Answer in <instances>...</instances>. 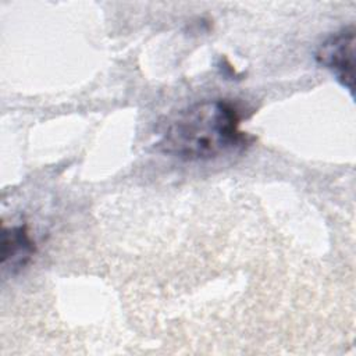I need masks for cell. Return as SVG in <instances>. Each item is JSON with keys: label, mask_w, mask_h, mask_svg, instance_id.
Instances as JSON below:
<instances>
[{"label": "cell", "mask_w": 356, "mask_h": 356, "mask_svg": "<svg viewBox=\"0 0 356 356\" xmlns=\"http://www.w3.org/2000/svg\"><path fill=\"white\" fill-rule=\"evenodd\" d=\"M249 140L241 129V113L234 103L211 99L170 115L161 124L156 147L184 161H204L239 152Z\"/></svg>", "instance_id": "1"}, {"label": "cell", "mask_w": 356, "mask_h": 356, "mask_svg": "<svg viewBox=\"0 0 356 356\" xmlns=\"http://www.w3.org/2000/svg\"><path fill=\"white\" fill-rule=\"evenodd\" d=\"M316 60L320 65L330 70L343 88L353 93L355 26H345L327 38L317 49Z\"/></svg>", "instance_id": "2"}, {"label": "cell", "mask_w": 356, "mask_h": 356, "mask_svg": "<svg viewBox=\"0 0 356 356\" xmlns=\"http://www.w3.org/2000/svg\"><path fill=\"white\" fill-rule=\"evenodd\" d=\"M33 241L25 227L18 225L3 229L1 239V264L15 273L25 267L35 253Z\"/></svg>", "instance_id": "3"}]
</instances>
